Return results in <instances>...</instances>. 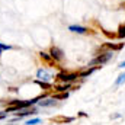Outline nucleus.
<instances>
[{
  "mask_svg": "<svg viewBox=\"0 0 125 125\" xmlns=\"http://www.w3.org/2000/svg\"><path fill=\"white\" fill-rule=\"evenodd\" d=\"M112 57H114V52L112 51H106V52H102V54H99L97 57H94L92 61L89 62V65H102V64H106L108 61H111L112 60Z\"/></svg>",
  "mask_w": 125,
  "mask_h": 125,
  "instance_id": "1",
  "label": "nucleus"
},
{
  "mask_svg": "<svg viewBox=\"0 0 125 125\" xmlns=\"http://www.w3.org/2000/svg\"><path fill=\"white\" fill-rule=\"evenodd\" d=\"M77 77H79L77 73H68V71H61V73L57 74V79L60 82H62V83H70V82L76 80Z\"/></svg>",
  "mask_w": 125,
  "mask_h": 125,
  "instance_id": "2",
  "label": "nucleus"
},
{
  "mask_svg": "<svg viewBox=\"0 0 125 125\" xmlns=\"http://www.w3.org/2000/svg\"><path fill=\"white\" fill-rule=\"evenodd\" d=\"M50 55L52 57L54 61H61L62 58H64V52H62L61 48H58V47H51V50H50Z\"/></svg>",
  "mask_w": 125,
  "mask_h": 125,
  "instance_id": "3",
  "label": "nucleus"
},
{
  "mask_svg": "<svg viewBox=\"0 0 125 125\" xmlns=\"http://www.w3.org/2000/svg\"><path fill=\"white\" fill-rule=\"evenodd\" d=\"M36 77H38V80L50 82V80L52 79V74H51L48 70H45V68H38V71H36Z\"/></svg>",
  "mask_w": 125,
  "mask_h": 125,
  "instance_id": "4",
  "label": "nucleus"
},
{
  "mask_svg": "<svg viewBox=\"0 0 125 125\" xmlns=\"http://www.w3.org/2000/svg\"><path fill=\"white\" fill-rule=\"evenodd\" d=\"M68 31H70V32H74V33L84 35V33L90 32V29H89V28H86V26H80V25H70V26H68Z\"/></svg>",
  "mask_w": 125,
  "mask_h": 125,
  "instance_id": "5",
  "label": "nucleus"
},
{
  "mask_svg": "<svg viewBox=\"0 0 125 125\" xmlns=\"http://www.w3.org/2000/svg\"><path fill=\"white\" fill-rule=\"evenodd\" d=\"M38 105L42 108H48V106H54L55 105V99L54 97H45V99H39Z\"/></svg>",
  "mask_w": 125,
  "mask_h": 125,
  "instance_id": "6",
  "label": "nucleus"
},
{
  "mask_svg": "<svg viewBox=\"0 0 125 125\" xmlns=\"http://www.w3.org/2000/svg\"><path fill=\"white\" fill-rule=\"evenodd\" d=\"M39 57H41V60H42V61H45L48 65H52V67L55 65V61L52 60V57H51L48 52H44V51H41V52H39Z\"/></svg>",
  "mask_w": 125,
  "mask_h": 125,
  "instance_id": "7",
  "label": "nucleus"
},
{
  "mask_svg": "<svg viewBox=\"0 0 125 125\" xmlns=\"http://www.w3.org/2000/svg\"><path fill=\"white\" fill-rule=\"evenodd\" d=\"M74 118L73 116H54L52 118V122H57V124H65V122H73Z\"/></svg>",
  "mask_w": 125,
  "mask_h": 125,
  "instance_id": "8",
  "label": "nucleus"
},
{
  "mask_svg": "<svg viewBox=\"0 0 125 125\" xmlns=\"http://www.w3.org/2000/svg\"><path fill=\"white\" fill-rule=\"evenodd\" d=\"M122 47H124V42H121V44H111V42H106L105 45H103V48H108V50H111V51H119V50H122Z\"/></svg>",
  "mask_w": 125,
  "mask_h": 125,
  "instance_id": "9",
  "label": "nucleus"
},
{
  "mask_svg": "<svg viewBox=\"0 0 125 125\" xmlns=\"http://www.w3.org/2000/svg\"><path fill=\"white\" fill-rule=\"evenodd\" d=\"M124 83H125V71L122 74L118 76V79L115 80V86H121V84H124Z\"/></svg>",
  "mask_w": 125,
  "mask_h": 125,
  "instance_id": "10",
  "label": "nucleus"
},
{
  "mask_svg": "<svg viewBox=\"0 0 125 125\" xmlns=\"http://www.w3.org/2000/svg\"><path fill=\"white\" fill-rule=\"evenodd\" d=\"M116 36H118V38H121V39H124V38H125V25H121V26L118 28Z\"/></svg>",
  "mask_w": 125,
  "mask_h": 125,
  "instance_id": "11",
  "label": "nucleus"
},
{
  "mask_svg": "<svg viewBox=\"0 0 125 125\" xmlns=\"http://www.w3.org/2000/svg\"><path fill=\"white\" fill-rule=\"evenodd\" d=\"M36 83L44 89V90H48V89H51V84L48 83V82H42V80H36Z\"/></svg>",
  "mask_w": 125,
  "mask_h": 125,
  "instance_id": "12",
  "label": "nucleus"
},
{
  "mask_svg": "<svg viewBox=\"0 0 125 125\" xmlns=\"http://www.w3.org/2000/svg\"><path fill=\"white\" fill-rule=\"evenodd\" d=\"M94 70H96V67H90L89 70H86V71H83V73H80V74H79V77H87V76H90V74L93 73Z\"/></svg>",
  "mask_w": 125,
  "mask_h": 125,
  "instance_id": "13",
  "label": "nucleus"
},
{
  "mask_svg": "<svg viewBox=\"0 0 125 125\" xmlns=\"http://www.w3.org/2000/svg\"><path fill=\"white\" fill-rule=\"evenodd\" d=\"M67 89H70V83H65V84H62V86H57V87H55L57 92H65Z\"/></svg>",
  "mask_w": 125,
  "mask_h": 125,
  "instance_id": "14",
  "label": "nucleus"
},
{
  "mask_svg": "<svg viewBox=\"0 0 125 125\" xmlns=\"http://www.w3.org/2000/svg\"><path fill=\"white\" fill-rule=\"evenodd\" d=\"M7 50H12V45H7V44L0 42V55H1L3 51H7Z\"/></svg>",
  "mask_w": 125,
  "mask_h": 125,
  "instance_id": "15",
  "label": "nucleus"
},
{
  "mask_svg": "<svg viewBox=\"0 0 125 125\" xmlns=\"http://www.w3.org/2000/svg\"><path fill=\"white\" fill-rule=\"evenodd\" d=\"M68 97V93L67 92H62V93H60V94H54V99L57 100V99H67Z\"/></svg>",
  "mask_w": 125,
  "mask_h": 125,
  "instance_id": "16",
  "label": "nucleus"
},
{
  "mask_svg": "<svg viewBox=\"0 0 125 125\" xmlns=\"http://www.w3.org/2000/svg\"><path fill=\"white\" fill-rule=\"evenodd\" d=\"M36 124H41V119H39V118H35V119H29V121H26V125H36Z\"/></svg>",
  "mask_w": 125,
  "mask_h": 125,
  "instance_id": "17",
  "label": "nucleus"
},
{
  "mask_svg": "<svg viewBox=\"0 0 125 125\" xmlns=\"http://www.w3.org/2000/svg\"><path fill=\"white\" fill-rule=\"evenodd\" d=\"M103 32V35L106 36V38H111V39H114L115 36H116V33H114V32H108V31H102Z\"/></svg>",
  "mask_w": 125,
  "mask_h": 125,
  "instance_id": "18",
  "label": "nucleus"
},
{
  "mask_svg": "<svg viewBox=\"0 0 125 125\" xmlns=\"http://www.w3.org/2000/svg\"><path fill=\"white\" fill-rule=\"evenodd\" d=\"M118 67H119V68H125V61H122L119 65H118Z\"/></svg>",
  "mask_w": 125,
  "mask_h": 125,
  "instance_id": "19",
  "label": "nucleus"
}]
</instances>
